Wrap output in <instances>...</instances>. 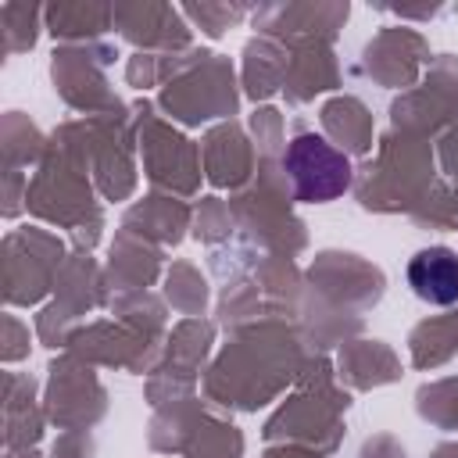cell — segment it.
Segmentation results:
<instances>
[{
  "mask_svg": "<svg viewBox=\"0 0 458 458\" xmlns=\"http://www.w3.org/2000/svg\"><path fill=\"white\" fill-rule=\"evenodd\" d=\"M286 172L293 175V190L301 200H329V197L344 193L351 182L347 157L318 136H297L290 143Z\"/></svg>",
  "mask_w": 458,
  "mask_h": 458,
  "instance_id": "6da1fadb",
  "label": "cell"
},
{
  "mask_svg": "<svg viewBox=\"0 0 458 458\" xmlns=\"http://www.w3.org/2000/svg\"><path fill=\"white\" fill-rule=\"evenodd\" d=\"M408 286L419 301L447 308L458 301V254L451 247H426L408 261Z\"/></svg>",
  "mask_w": 458,
  "mask_h": 458,
  "instance_id": "7a4b0ae2",
  "label": "cell"
}]
</instances>
